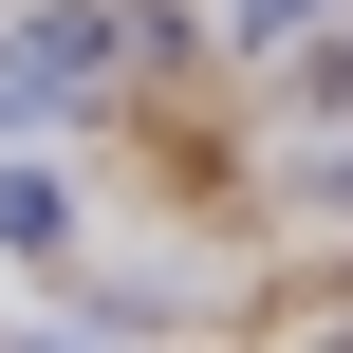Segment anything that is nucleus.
Segmentation results:
<instances>
[{
	"instance_id": "nucleus-1",
	"label": "nucleus",
	"mask_w": 353,
	"mask_h": 353,
	"mask_svg": "<svg viewBox=\"0 0 353 353\" xmlns=\"http://www.w3.org/2000/svg\"><path fill=\"white\" fill-rule=\"evenodd\" d=\"M242 353H353V279H298V298H261V335Z\"/></svg>"
}]
</instances>
